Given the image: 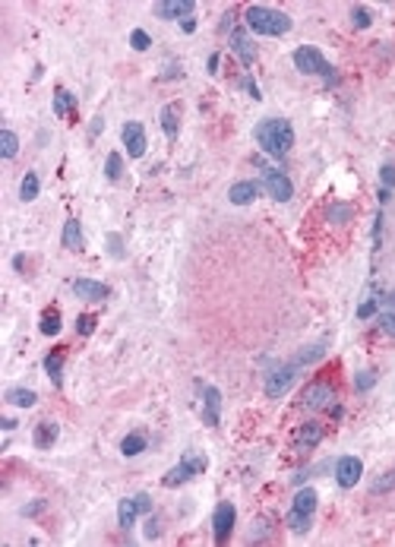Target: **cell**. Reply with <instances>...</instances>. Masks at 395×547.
Instances as JSON below:
<instances>
[{"instance_id": "obj_1", "label": "cell", "mask_w": 395, "mask_h": 547, "mask_svg": "<svg viewBox=\"0 0 395 547\" xmlns=\"http://www.w3.org/2000/svg\"><path fill=\"white\" fill-rule=\"evenodd\" d=\"M253 137H256L259 149L272 158H285L288 152L294 149V127L285 117H263V121L256 123Z\"/></svg>"}, {"instance_id": "obj_2", "label": "cell", "mask_w": 395, "mask_h": 547, "mask_svg": "<svg viewBox=\"0 0 395 547\" xmlns=\"http://www.w3.org/2000/svg\"><path fill=\"white\" fill-rule=\"evenodd\" d=\"M244 22L250 32L256 35H269V38H279V35H288L291 32V16L281 13V10H272V7H259V3H253V7H247L244 13Z\"/></svg>"}, {"instance_id": "obj_3", "label": "cell", "mask_w": 395, "mask_h": 547, "mask_svg": "<svg viewBox=\"0 0 395 547\" xmlns=\"http://www.w3.org/2000/svg\"><path fill=\"white\" fill-rule=\"evenodd\" d=\"M291 61H294V67H297V73L320 76L326 86H335V82H339V73H335V67L326 61V57H323L320 48H313V45H304V48H297Z\"/></svg>"}, {"instance_id": "obj_4", "label": "cell", "mask_w": 395, "mask_h": 547, "mask_svg": "<svg viewBox=\"0 0 395 547\" xmlns=\"http://www.w3.org/2000/svg\"><path fill=\"white\" fill-rule=\"evenodd\" d=\"M316 503H320V497H316L313 487H300L297 497L291 500V509H288V528H291L294 534L310 532L313 516H316Z\"/></svg>"}, {"instance_id": "obj_5", "label": "cell", "mask_w": 395, "mask_h": 547, "mask_svg": "<svg viewBox=\"0 0 395 547\" xmlns=\"http://www.w3.org/2000/svg\"><path fill=\"white\" fill-rule=\"evenodd\" d=\"M206 468H209V459H206L203 452H184V459H180L178 465L171 468V472H164L162 484L164 487H180V484H187L190 478L203 475Z\"/></svg>"}, {"instance_id": "obj_6", "label": "cell", "mask_w": 395, "mask_h": 547, "mask_svg": "<svg viewBox=\"0 0 395 547\" xmlns=\"http://www.w3.org/2000/svg\"><path fill=\"white\" fill-rule=\"evenodd\" d=\"M256 164H259V187L269 193V197L275 199V203H288V199L294 197V184H291V178H288L285 171H279V168H269V164H263L256 158Z\"/></svg>"}, {"instance_id": "obj_7", "label": "cell", "mask_w": 395, "mask_h": 547, "mask_svg": "<svg viewBox=\"0 0 395 547\" xmlns=\"http://www.w3.org/2000/svg\"><path fill=\"white\" fill-rule=\"evenodd\" d=\"M297 373H300V364H297V361L279 364L275 370H269L266 380H263V390H266V396H269V399H281V396H285V392L294 386Z\"/></svg>"}, {"instance_id": "obj_8", "label": "cell", "mask_w": 395, "mask_h": 547, "mask_svg": "<svg viewBox=\"0 0 395 547\" xmlns=\"http://www.w3.org/2000/svg\"><path fill=\"white\" fill-rule=\"evenodd\" d=\"M335 402H339V396H335V390L329 383H323V380H316V383H310L304 392H300V405L310 411H323V408H335Z\"/></svg>"}, {"instance_id": "obj_9", "label": "cell", "mask_w": 395, "mask_h": 547, "mask_svg": "<svg viewBox=\"0 0 395 547\" xmlns=\"http://www.w3.org/2000/svg\"><path fill=\"white\" fill-rule=\"evenodd\" d=\"M234 522H238V509H234V503L222 500V503L215 507V513H212V534H215V544H225V541L231 538Z\"/></svg>"}, {"instance_id": "obj_10", "label": "cell", "mask_w": 395, "mask_h": 547, "mask_svg": "<svg viewBox=\"0 0 395 547\" xmlns=\"http://www.w3.org/2000/svg\"><path fill=\"white\" fill-rule=\"evenodd\" d=\"M121 139H123V149H127L130 158H143L149 143H146V127L139 121H127L121 130Z\"/></svg>"}, {"instance_id": "obj_11", "label": "cell", "mask_w": 395, "mask_h": 547, "mask_svg": "<svg viewBox=\"0 0 395 547\" xmlns=\"http://www.w3.org/2000/svg\"><path fill=\"white\" fill-rule=\"evenodd\" d=\"M199 396H203V421L206 427L222 424V392L209 383H199Z\"/></svg>"}, {"instance_id": "obj_12", "label": "cell", "mask_w": 395, "mask_h": 547, "mask_svg": "<svg viewBox=\"0 0 395 547\" xmlns=\"http://www.w3.org/2000/svg\"><path fill=\"white\" fill-rule=\"evenodd\" d=\"M364 478V462L357 456H341L339 462H335V481H339V487H355L357 481Z\"/></svg>"}, {"instance_id": "obj_13", "label": "cell", "mask_w": 395, "mask_h": 547, "mask_svg": "<svg viewBox=\"0 0 395 547\" xmlns=\"http://www.w3.org/2000/svg\"><path fill=\"white\" fill-rule=\"evenodd\" d=\"M231 51L238 54V61L244 63V67H250L253 61H256V45H253V38H250V29H244V26H238V29H231Z\"/></svg>"}, {"instance_id": "obj_14", "label": "cell", "mask_w": 395, "mask_h": 547, "mask_svg": "<svg viewBox=\"0 0 395 547\" xmlns=\"http://www.w3.org/2000/svg\"><path fill=\"white\" fill-rule=\"evenodd\" d=\"M193 10H196V3H193V0H164V3H155V13L162 16V20H171V22L190 20Z\"/></svg>"}, {"instance_id": "obj_15", "label": "cell", "mask_w": 395, "mask_h": 547, "mask_svg": "<svg viewBox=\"0 0 395 547\" xmlns=\"http://www.w3.org/2000/svg\"><path fill=\"white\" fill-rule=\"evenodd\" d=\"M320 440H323V424H320V421H307V424H300L297 433H294V446H297V452L316 449Z\"/></svg>"}, {"instance_id": "obj_16", "label": "cell", "mask_w": 395, "mask_h": 547, "mask_svg": "<svg viewBox=\"0 0 395 547\" xmlns=\"http://www.w3.org/2000/svg\"><path fill=\"white\" fill-rule=\"evenodd\" d=\"M73 294L82 298V301H108L111 288L104 282H95V279H76L73 282Z\"/></svg>"}, {"instance_id": "obj_17", "label": "cell", "mask_w": 395, "mask_h": 547, "mask_svg": "<svg viewBox=\"0 0 395 547\" xmlns=\"http://www.w3.org/2000/svg\"><path fill=\"white\" fill-rule=\"evenodd\" d=\"M256 197H259L256 180H238V184H231V190H228V199H231L234 206H250Z\"/></svg>"}, {"instance_id": "obj_18", "label": "cell", "mask_w": 395, "mask_h": 547, "mask_svg": "<svg viewBox=\"0 0 395 547\" xmlns=\"http://www.w3.org/2000/svg\"><path fill=\"white\" fill-rule=\"evenodd\" d=\"M158 121H162L164 137L174 143V139H178V133H180V108H178V105H164L162 114H158Z\"/></svg>"}, {"instance_id": "obj_19", "label": "cell", "mask_w": 395, "mask_h": 547, "mask_svg": "<svg viewBox=\"0 0 395 547\" xmlns=\"http://www.w3.org/2000/svg\"><path fill=\"white\" fill-rule=\"evenodd\" d=\"M57 437H61V427H57L54 421H41V424L35 427L32 443L38 446V449H51V446L57 443Z\"/></svg>"}, {"instance_id": "obj_20", "label": "cell", "mask_w": 395, "mask_h": 547, "mask_svg": "<svg viewBox=\"0 0 395 547\" xmlns=\"http://www.w3.org/2000/svg\"><path fill=\"white\" fill-rule=\"evenodd\" d=\"M137 516H139L137 497H123L121 503H117V525H121L123 532H130V528H133V522H137Z\"/></svg>"}, {"instance_id": "obj_21", "label": "cell", "mask_w": 395, "mask_h": 547, "mask_svg": "<svg viewBox=\"0 0 395 547\" xmlns=\"http://www.w3.org/2000/svg\"><path fill=\"white\" fill-rule=\"evenodd\" d=\"M61 244L67 247V250H82L86 247V238H82V225L76 219H67V225H63V234H61Z\"/></svg>"}, {"instance_id": "obj_22", "label": "cell", "mask_w": 395, "mask_h": 547, "mask_svg": "<svg viewBox=\"0 0 395 547\" xmlns=\"http://www.w3.org/2000/svg\"><path fill=\"white\" fill-rule=\"evenodd\" d=\"M45 373H48V380L61 390L63 386V348H54L48 357H45Z\"/></svg>"}, {"instance_id": "obj_23", "label": "cell", "mask_w": 395, "mask_h": 547, "mask_svg": "<svg viewBox=\"0 0 395 547\" xmlns=\"http://www.w3.org/2000/svg\"><path fill=\"white\" fill-rule=\"evenodd\" d=\"M54 114L57 117H76V95L63 86L54 89Z\"/></svg>"}, {"instance_id": "obj_24", "label": "cell", "mask_w": 395, "mask_h": 547, "mask_svg": "<svg viewBox=\"0 0 395 547\" xmlns=\"http://www.w3.org/2000/svg\"><path fill=\"white\" fill-rule=\"evenodd\" d=\"M38 329H41V335H57L63 329V316H61V310L57 307H48L45 314H41V320H38Z\"/></svg>"}, {"instance_id": "obj_25", "label": "cell", "mask_w": 395, "mask_h": 547, "mask_svg": "<svg viewBox=\"0 0 395 547\" xmlns=\"http://www.w3.org/2000/svg\"><path fill=\"white\" fill-rule=\"evenodd\" d=\"M7 399L10 405H16V408H32L35 402H38V396H35V390H26V386H13V390H7Z\"/></svg>"}, {"instance_id": "obj_26", "label": "cell", "mask_w": 395, "mask_h": 547, "mask_svg": "<svg viewBox=\"0 0 395 547\" xmlns=\"http://www.w3.org/2000/svg\"><path fill=\"white\" fill-rule=\"evenodd\" d=\"M146 446H149V437L146 433H127V437L121 440V452L127 459L139 456V452H146Z\"/></svg>"}, {"instance_id": "obj_27", "label": "cell", "mask_w": 395, "mask_h": 547, "mask_svg": "<svg viewBox=\"0 0 395 547\" xmlns=\"http://www.w3.org/2000/svg\"><path fill=\"white\" fill-rule=\"evenodd\" d=\"M38 193H41V178L35 171H26V178L20 184V199L22 203H32V199H38Z\"/></svg>"}, {"instance_id": "obj_28", "label": "cell", "mask_w": 395, "mask_h": 547, "mask_svg": "<svg viewBox=\"0 0 395 547\" xmlns=\"http://www.w3.org/2000/svg\"><path fill=\"white\" fill-rule=\"evenodd\" d=\"M0 155L7 158V162L20 155V137H16L13 130H3V133H0Z\"/></svg>"}, {"instance_id": "obj_29", "label": "cell", "mask_w": 395, "mask_h": 547, "mask_svg": "<svg viewBox=\"0 0 395 547\" xmlns=\"http://www.w3.org/2000/svg\"><path fill=\"white\" fill-rule=\"evenodd\" d=\"M104 178H108L111 184H117V180L123 178V158H121V152H111V155H108V162H104Z\"/></svg>"}, {"instance_id": "obj_30", "label": "cell", "mask_w": 395, "mask_h": 547, "mask_svg": "<svg viewBox=\"0 0 395 547\" xmlns=\"http://www.w3.org/2000/svg\"><path fill=\"white\" fill-rule=\"evenodd\" d=\"M351 22H355V29H370L373 26V13L367 7H351Z\"/></svg>"}, {"instance_id": "obj_31", "label": "cell", "mask_w": 395, "mask_h": 547, "mask_svg": "<svg viewBox=\"0 0 395 547\" xmlns=\"http://www.w3.org/2000/svg\"><path fill=\"white\" fill-rule=\"evenodd\" d=\"M376 386V373L373 370H361V373L355 376V390L357 392H370Z\"/></svg>"}, {"instance_id": "obj_32", "label": "cell", "mask_w": 395, "mask_h": 547, "mask_svg": "<svg viewBox=\"0 0 395 547\" xmlns=\"http://www.w3.org/2000/svg\"><path fill=\"white\" fill-rule=\"evenodd\" d=\"M130 45H133V51H149L152 48L149 32H143V29H133V32H130Z\"/></svg>"}, {"instance_id": "obj_33", "label": "cell", "mask_w": 395, "mask_h": 547, "mask_svg": "<svg viewBox=\"0 0 395 547\" xmlns=\"http://www.w3.org/2000/svg\"><path fill=\"white\" fill-rule=\"evenodd\" d=\"M95 316H92V314H79V316H76V332H79V335H92V332H95Z\"/></svg>"}, {"instance_id": "obj_34", "label": "cell", "mask_w": 395, "mask_h": 547, "mask_svg": "<svg viewBox=\"0 0 395 547\" xmlns=\"http://www.w3.org/2000/svg\"><path fill=\"white\" fill-rule=\"evenodd\" d=\"M380 298H367V301L361 304V307H357V316H361V320H370V316L376 314V310H380Z\"/></svg>"}, {"instance_id": "obj_35", "label": "cell", "mask_w": 395, "mask_h": 547, "mask_svg": "<svg viewBox=\"0 0 395 547\" xmlns=\"http://www.w3.org/2000/svg\"><path fill=\"white\" fill-rule=\"evenodd\" d=\"M380 180L386 190H395V164H382L380 168Z\"/></svg>"}, {"instance_id": "obj_36", "label": "cell", "mask_w": 395, "mask_h": 547, "mask_svg": "<svg viewBox=\"0 0 395 547\" xmlns=\"http://www.w3.org/2000/svg\"><path fill=\"white\" fill-rule=\"evenodd\" d=\"M380 329L395 339V310H386V314H380Z\"/></svg>"}, {"instance_id": "obj_37", "label": "cell", "mask_w": 395, "mask_h": 547, "mask_svg": "<svg viewBox=\"0 0 395 547\" xmlns=\"http://www.w3.org/2000/svg\"><path fill=\"white\" fill-rule=\"evenodd\" d=\"M108 250H111V256H114V260H123V240H121V234H108Z\"/></svg>"}, {"instance_id": "obj_38", "label": "cell", "mask_w": 395, "mask_h": 547, "mask_svg": "<svg viewBox=\"0 0 395 547\" xmlns=\"http://www.w3.org/2000/svg\"><path fill=\"white\" fill-rule=\"evenodd\" d=\"M143 534H146V541H155L158 534H162V525H158V519L152 513H149V519H146V532Z\"/></svg>"}, {"instance_id": "obj_39", "label": "cell", "mask_w": 395, "mask_h": 547, "mask_svg": "<svg viewBox=\"0 0 395 547\" xmlns=\"http://www.w3.org/2000/svg\"><path fill=\"white\" fill-rule=\"evenodd\" d=\"M329 219H332V222H348V219H351V209H348V206H332V209H329Z\"/></svg>"}, {"instance_id": "obj_40", "label": "cell", "mask_w": 395, "mask_h": 547, "mask_svg": "<svg viewBox=\"0 0 395 547\" xmlns=\"http://www.w3.org/2000/svg\"><path fill=\"white\" fill-rule=\"evenodd\" d=\"M240 89H247V92H250V95H253V102H259V98H263V95H259V86H256V82H253V76H244V79H240Z\"/></svg>"}, {"instance_id": "obj_41", "label": "cell", "mask_w": 395, "mask_h": 547, "mask_svg": "<svg viewBox=\"0 0 395 547\" xmlns=\"http://www.w3.org/2000/svg\"><path fill=\"white\" fill-rule=\"evenodd\" d=\"M137 507H139V516L152 513V497H149V493H137Z\"/></svg>"}, {"instance_id": "obj_42", "label": "cell", "mask_w": 395, "mask_h": 547, "mask_svg": "<svg viewBox=\"0 0 395 547\" xmlns=\"http://www.w3.org/2000/svg\"><path fill=\"white\" fill-rule=\"evenodd\" d=\"M184 76V70H180V63H168V70L162 73V79H180Z\"/></svg>"}, {"instance_id": "obj_43", "label": "cell", "mask_w": 395, "mask_h": 547, "mask_svg": "<svg viewBox=\"0 0 395 547\" xmlns=\"http://www.w3.org/2000/svg\"><path fill=\"white\" fill-rule=\"evenodd\" d=\"M45 507H48L45 500H35L32 507H26V509H22V516H38V513H45Z\"/></svg>"}, {"instance_id": "obj_44", "label": "cell", "mask_w": 395, "mask_h": 547, "mask_svg": "<svg viewBox=\"0 0 395 547\" xmlns=\"http://www.w3.org/2000/svg\"><path fill=\"white\" fill-rule=\"evenodd\" d=\"M180 32H187V35H190V32H196V16H190V20H184V22H180Z\"/></svg>"}, {"instance_id": "obj_45", "label": "cell", "mask_w": 395, "mask_h": 547, "mask_svg": "<svg viewBox=\"0 0 395 547\" xmlns=\"http://www.w3.org/2000/svg\"><path fill=\"white\" fill-rule=\"evenodd\" d=\"M102 127H104V121H102V117H95V121H92V127H89V137H98V133H102Z\"/></svg>"}, {"instance_id": "obj_46", "label": "cell", "mask_w": 395, "mask_h": 547, "mask_svg": "<svg viewBox=\"0 0 395 547\" xmlns=\"http://www.w3.org/2000/svg\"><path fill=\"white\" fill-rule=\"evenodd\" d=\"M218 61H222V54L215 51V54L209 57V73H218Z\"/></svg>"}, {"instance_id": "obj_47", "label": "cell", "mask_w": 395, "mask_h": 547, "mask_svg": "<svg viewBox=\"0 0 395 547\" xmlns=\"http://www.w3.org/2000/svg\"><path fill=\"white\" fill-rule=\"evenodd\" d=\"M22 266H26V256L16 254V256H13V269H22Z\"/></svg>"}]
</instances>
